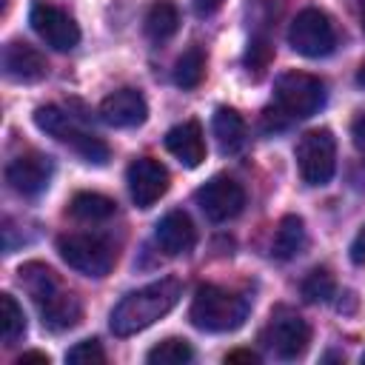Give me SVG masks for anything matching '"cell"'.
Listing matches in <instances>:
<instances>
[{
    "label": "cell",
    "instance_id": "obj_1",
    "mask_svg": "<svg viewBox=\"0 0 365 365\" xmlns=\"http://www.w3.org/2000/svg\"><path fill=\"white\" fill-rule=\"evenodd\" d=\"M20 285L40 311L48 331H68L83 319V302L60 282V277L43 262H26L17 271Z\"/></svg>",
    "mask_w": 365,
    "mask_h": 365
},
{
    "label": "cell",
    "instance_id": "obj_2",
    "mask_svg": "<svg viewBox=\"0 0 365 365\" xmlns=\"http://www.w3.org/2000/svg\"><path fill=\"white\" fill-rule=\"evenodd\" d=\"M180 294H182V285L174 277L157 279L151 285H143V288L125 294L111 311L114 336H131L137 331H145L148 325H154L160 317H165L180 302Z\"/></svg>",
    "mask_w": 365,
    "mask_h": 365
},
{
    "label": "cell",
    "instance_id": "obj_3",
    "mask_svg": "<svg viewBox=\"0 0 365 365\" xmlns=\"http://www.w3.org/2000/svg\"><path fill=\"white\" fill-rule=\"evenodd\" d=\"M325 103V86L305 71H285L274 83V106L265 111V125L282 128L294 120H305Z\"/></svg>",
    "mask_w": 365,
    "mask_h": 365
},
{
    "label": "cell",
    "instance_id": "obj_4",
    "mask_svg": "<svg viewBox=\"0 0 365 365\" xmlns=\"http://www.w3.org/2000/svg\"><path fill=\"white\" fill-rule=\"evenodd\" d=\"M248 308H251L248 297L208 282L197 288L191 308H188V319L200 331L225 334V331H237L248 319Z\"/></svg>",
    "mask_w": 365,
    "mask_h": 365
},
{
    "label": "cell",
    "instance_id": "obj_5",
    "mask_svg": "<svg viewBox=\"0 0 365 365\" xmlns=\"http://www.w3.org/2000/svg\"><path fill=\"white\" fill-rule=\"evenodd\" d=\"M34 125H37L40 131H46L48 137L66 143V145H68L74 154H80L86 163H94V165L108 163V154H111L108 145H106L97 134L80 128V125H77L66 111H60L57 106H40V108L34 111Z\"/></svg>",
    "mask_w": 365,
    "mask_h": 365
},
{
    "label": "cell",
    "instance_id": "obj_6",
    "mask_svg": "<svg viewBox=\"0 0 365 365\" xmlns=\"http://www.w3.org/2000/svg\"><path fill=\"white\" fill-rule=\"evenodd\" d=\"M57 254L63 262L86 277H106L117 262V251L106 237L97 234H63L57 240Z\"/></svg>",
    "mask_w": 365,
    "mask_h": 365
},
{
    "label": "cell",
    "instance_id": "obj_7",
    "mask_svg": "<svg viewBox=\"0 0 365 365\" xmlns=\"http://www.w3.org/2000/svg\"><path fill=\"white\" fill-rule=\"evenodd\" d=\"M299 177L308 185H325L336 171V140L328 128L305 131L297 143Z\"/></svg>",
    "mask_w": 365,
    "mask_h": 365
},
{
    "label": "cell",
    "instance_id": "obj_8",
    "mask_svg": "<svg viewBox=\"0 0 365 365\" xmlns=\"http://www.w3.org/2000/svg\"><path fill=\"white\" fill-rule=\"evenodd\" d=\"M262 342L279 359H297L305 354V348L311 342V328L297 311L279 305L271 311V317L262 328Z\"/></svg>",
    "mask_w": 365,
    "mask_h": 365
},
{
    "label": "cell",
    "instance_id": "obj_9",
    "mask_svg": "<svg viewBox=\"0 0 365 365\" xmlns=\"http://www.w3.org/2000/svg\"><path fill=\"white\" fill-rule=\"evenodd\" d=\"M288 43L302 57H325L336 46V31L325 11L305 9L294 17V23L288 29Z\"/></svg>",
    "mask_w": 365,
    "mask_h": 365
},
{
    "label": "cell",
    "instance_id": "obj_10",
    "mask_svg": "<svg viewBox=\"0 0 365 365\" xmlns=\"http://www.w3.org/2000/svg\"><path fill=\"white\" fill-rule=\"evenodd\" d=\"M29 23L40 34V40H46V46H51L57 51H71L80 43V29H77L74 17L68 11H63L60 6L48 3V0H34L31 3Z\"/></svg>",
    "mask_w": 365,
    "mask_h": 365
},
{
    "label": "cell",
    "instance_id": "obj_11",
    "mask_svg": "<svg viewBox=\"0 0 365 365\" xmlns=\"http://www.w3.org/2000/svg\"><path fill=\"white\" fill-rule=\"evenodd\" d=\"M200 211L211 220V222H225V220H234L242 205H245V191L237 180L231 177H211L205 185L197 188L194 194Z\"/></svg>",
    "mask_w": 365,
    "mask_h": 365
},
{
    "label": "cell",
    "instance_id": "obj_12",
    "mask_svg": "<svg viewBox=\"0 0 365 365\" xmlns=\"http://www.w3.org/2000/svg\"><path fill=\"white\" fill-rule=\"evenodd\" d=\"M51 174H54V160L48 154H40V151L17 154L6 165V182L20 197H37V194H43L48 188V182H51Z\"/></svg>",
    "mask_w": 365,
    "mask_h": 365
},
{
    "label": "cell",
    "instance_id": "obj_13",
    "mask_svg": "<svg viewBox=\"0 0 365 365\" xmlns=\"http://www.w3.org/2000/svg\"><path fill=\"white\" fill-rule=\"evenodd\" d=\"M125 182H128V194L134 200L137 208H151L165 191H168V171L160 160L154 157H137L131 160L128 171H125Z\"/></svg>",
    "mask_w": 365,
    "mask_h": 365
},
{
    "label": "cell",
    "instance_id": "obj_14",
    "mask_svg": "<svg viewBox=\"0 0 365 365\" xmlns=\"http://www.w3.org/2000/svg\"><path fill=\"white\" fill-rule=\"evenodd\" d=\"M3 74L14 83H37L48 74V63L34 46L11 40L3 46Z\"/></svg>",
    "mask_w": 365,
    "mask_h": 365
},
{
    "label": "cell",
    "instance_id": "obj_15",
    "mask_svg": "<svg viewBox=\"0 0 365 365\" xmlns=\"http://www.w3.org/2000/svg\"><path fill=\"white\" fill-rule=\"evenodd\" d=\"M100 117H103V123H108L114 128H134V125L145 123L148 106L137 88H120L100 103Z\"/></svg>",
    "mask_w": 365,
    "mask_h": 365
},
{
    "label": "cell",
    "instance_id": "obj_16",
    "mask_svg": "<svg viewBox=\"0 0 365 365\" xmlns=\"http://www.w3.org/2000/svg\"><path fill=\"white\" fill-rule=\"evenodd\" d=\"M154 240L165 254L180 257V254H188L197 245V228H194V222H191V217L185 211H168L157 222Z\"/></svg>",
    "mask_w": 365,
    "mask_h": 365
},
{
    "label": "cell",
    "instance_id": "obj_17",
    "mask_svg": "<svg viewBox=\"0 0 365 365\" xmlns=\"http://www.w3.org/2000/svg\"><path fill=\"white\" fill-rule=\"evenodd\" d=\"M165 148L185 165V168H197L205 160V140H202V128L197 120H185L174 128H168L165 134Z\"/></svg>",
    "mask_w": 365,
    "mask_h": 365
},
{
    "label": "cell",
    "instance_id": "obj_18",
    "mask_svg": "<svg viewBox=\"0 0 365 365\" xmlns=\"http://www.w3.org/2000/svg\"><path fill=\"white\" fill-rule=\"evenodd\" d=\"M211 128H214V137H217L222 154H234V151L242 148V143H245V120H242L234 108L220 106V108L214 111Z\"/></svg>",
    "mask_w": 365,
    "mask_h": 365
},
{
    "label": "cell",
    "instance_id": "obj_19",
    "mask_svg": "<svg viewBox=\"0 0 365 365\" xmlns=\"http://www.w3.org/2000/svg\"><path fill=\"white\" fill-rule=\"evenodd\" d=\"M305 222L302 217L297 214H285L277 225V234H274V245H271V254L277 259H294L302 248H305Z\"/></svg>",
    "mask_w": 365,
    "mask_h": 365
},
{
    "label": "cell",
    "instance_id": "obj_20",
    "mask_svg": "<svg viewBox=\"0 0 365 365\" xmlns=\"http://www.w3.org/2000/svg\"><path fill=\"white\" fill-rule=\"evenodd\" d=\"M180 29V11L171 0H157L145 14V34L154 43H165Z\"/></svg>",
    "mask_w": 365,
    "mask_h": 365
},
{
    "label": "cell",
    "instance_id": "obj_21",
    "mask_svg": "<svg viewBox=\"0 0 365 365\" xmlns=\"http://www.w3.org/2000/svg\"><path fill=\"white\" fill-rule=\"evenodd\" d=\"M114 211H117V202L111 197H106V194H97V191H80L68 202V214L83 220V222L108 220Z\"/></svg>",
    "mask_w": 365,
    "mask_h": 365
},
{
    "label": "cell",
    "instance_id": "obj_22",
    "mask_svg": "<svg viewBox=\"0 0 365 365\" xmlns=\"http://www.w3.org/2000/svg\"><path fill=\"white\" fill-rule=\"evenodd\" d=\"M205 77V51L200 46H188L174 63V83L180 88H197Z\"/></svg>",
    "mask_w": 365,
    "mask_h": 365
},
{
    "label": "cell",
    "instance_id": "obj_23",
    "mask_svg": "<svg viewBox=\"0 0 365 365\" xmlns=\"http://www.w3.org/2000/svg\"><path fill=\"white\" fill-rule=\"evenodd\" d=\"M0 331H3V345H14L26 334L23 308L11 294H0Z\"/></svg>",
    "mask_w": 365,
    "mask_h": 365
},
{
    "label": "cell",
    "instance_id": "obj_24",
    "mask_svg": "<svg viewBox=\"0 0 365 365\" xmlns=\"http://www.w3.org/2000/svg\"><path fill=\"white\" fill-rule=\"evenodd\" d=\"M191 356H194L191 345H188L185 339H180V336L163 339L160 345H154V348L145 354V359H148L151 365H182V362H191Z\"/></svg>",
    "mask_w": 365,
    "mask_h": 365
},
{
    "label": "cell",
    "instance_id": "obj_25",
    "mask_svg": "<svg viewBox=\"0 0 365 365\" xmlns=\"http://www.w3.org/2000/svg\"><path fill=\"white\" fill-rule=\"evenodd\" d=\"M302 297L305 302H328L336 291V282H334V274L328 268H314L305 279H302Z\"/></svg>",
    "mask_w": 365,
    "mask_h": 365
},
{
    "label": "cell",
    "instance_id": "obj_26",
    "mask_svg": "<svg viewBox=\"0 0 365 365\" xmlns=\"http://www.w3.org/2000/svg\"><path fill=\"white\" fill-rule=\"evenodd\" d=\"M271 60H274V46L268 43V37H262V34L251 37V43L245 48V68L259 77L271 66Z\"/></svg>",
    "mask_w": 365,
    "mask_h": 365
},
{
    "label": "cell",
    "instance_id": "obj_27",
    "mask_svg": "<svg viewBox=\"0 0 365 365\" xmlns=\"http://www.w3.org/2000/svg\"><path fill=\"white\" fill-rule=\"evenodd\" d=\"M66 362L71 365H103L106 362V351L100 348L97 339H83L74 348L66 351Z\"/></svg>",
    "mask_w": 365,
    "mask_h": 365
},
{
    "label": "cell",
    "instance_id": "obj_28",
    "mask_svg": "<svg viewBox=\"0 0 365 365\" xmlns=\"http://www.w3.org/2000/svg\"><path fill=\"white\" fill-rule=\"evenodd\" d=\"M351 137H354V145H356L359 151H365V111L354 117V123H351Z\"/></svg>",
    "mask_w": 365,
    "mask_h": 365
},
{
    "label": "cell",
    "instance_id": "obj_29",
    "mask_svg": "<svg viewBox=\"0 0 365 365\" xmlns=\"http://www.w3.org/2000/svg\"><path fill=\"white\" fill-rule=\"evenodd\" d=\"M351 259L356 262V265H365V225H362V231L354 237V242H351Z\"/></svg>",
    "mask_w": 365,
    "mask_h": 365
},
{
    "label": "cell",
    "instance_id": "obj_30",
    "mask_svg": "<svg viewBox=\"0 0 365 365\" xmlns=\"http://www.w3.org/2000/svg\"><path fill=\"white\" fill-rule=\"evenodd\" d=\"M194 3V11L200 14V17H208V14H214L225 0H191Z\"/></svg>",
    "mask_w": 365,
    "mask_h": 365
},
{
    "label": "cell",
    "instance_id": "obj_31",
    "mask_svg": "<svg viewBox=\"0 0 365 365\" xmlns=\"http://www.w3.org/2000/svg\"><path fill=\"white\" fill-rule=\"evenodd\" d=\"M225 362H259V356L254 351H231L225 356Z\"/></svg>",
    "mask_w": 365,
    "mask_h": 365
},
{
    "label": "cell",
    "instance_id": "obj_32",
    "mask_svg": "<svg viewBox=\"0 0 365 365\" xmlns=\"http://www.w3.org/2000/svg\"><path fill=\"white\" fill-rule=\"evenodd\" d=\"M23 362H43V365H48V354L29 351V354H20V356H17V365H23Z\"/></svg>",
    "mask_w": 365,
    "mask_h": 365
},
{
    "label": "cell",
    "instance_id": "obj_33",
    "mask_svg": "<svg viewBox=\"0 0 365 365\" xmlns=\"http://www.w3.org/2000/svg\"><path fill=\"white\" fill-rule=\"evenodd\" d=\"M356 83H359V86H365V63H362V66H359V71H356Z\"/></svg>",
    "mask_w": 365,
    "mask_h": 365
},
{
    "label": "cell",
    "instance_id": "obj_34",
    "mask_svg": "<svg viewBox=\"0 0 365 365\" xmlns=\"http://www.w3.org/2000/svg\"><path fill=\"white\" fill-rule=\"evenodd\" d=\"M359 23H362V29H365V0L359 3Z\"/></svg>",
    "mask_w": 365,
    "mask_h": 365
},
{
    "label": "cell",
    "instance_id": "obj_35",
    "mask_svg": "<svg viewBox=\"0 0 365 365\" xmlns=\"http://www.w3.org/2000/svg\"><path fill=\"white\" fill-rule=\"evenodd\" d=\"M362 362H365V354H362Z\"/></svg>",
    "mask_w": 365,
    "mask_h": 365
}]
</instances>
